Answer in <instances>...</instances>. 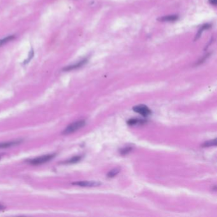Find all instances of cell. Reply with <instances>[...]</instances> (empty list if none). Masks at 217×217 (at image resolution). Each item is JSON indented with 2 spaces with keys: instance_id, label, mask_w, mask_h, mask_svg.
<instances>
[{
  "instance_id": "cell-3",
  "label": "cell",
  "mask_w": 217,
  "mask_h": 217,
  "mask_svg": "<svg viewBox=\"0 0 217 217\" xmlns=\"http://www.w3.org/2000/svg\"><path fill=\"white\" fill-rule=\"evenodd\" d=\"M134 112L141 115L143 117H147L152 113L150 108L144 104H139L132 108Z\"/></svg>"
},
{
  "instance_id": "cell-15",
  "label": "cell",
  "mask_w": 217,
  "mask_h": 217,
  "mask_svg": "<svg viewBox=\"0 0 217 217\" xmlns=\"http://www.w3.org/2000/svg\"><path fill=\"white\" fill-rule=\"evenodd\" d=\"M33 55H34V52H33V50H32V51L30 52L29 54V57H28V59L26 60V61H24V64H27V63H29V61H30V60H31V59L33 58Z\"/></svg>"
},
{
  "instance_id": "cell-5",
  "label": "cell",
  "mask_w": 217,
  "mask_h": 217,
  "mask_svg": "<svg viewBox=\"0 0 217 217\" xmlns=\"http://www.w3.org/2000/svg\"><path fill=\"white\" fill-rule=\"evenodd\" d=\"M87 61H88L87 59H83V60H82V61H79V62H78V63H75L74 64H72V65L64 67L63 69V71H71V70L80 68L82 67L83 65H85L87 63Z\"/></svg>"
},
{
  "instance_id": "cell-4",
  "label": "cell",
  "mask_w": 217,
  "mask_h": 217,
  "mask_svg": "<svg viewBox=\"0 0 217 217\" xmlns=\"http://www.w3.org/2000/svg\"><path fill=\"white\" fill-rule=\"evenodd\" d=\"M101 184L100 182L96 181H80V182H76L72 184L73 185H77L82 187H93L100 186Z\"/></svg>"
},
{
  "instance_id": "cell-14",
  "label": "cell",
  "mask_w": 217,
  "mask_h": 217,
  "mask_svg": "<svg viewBox=\"0 0 217 217\" xmlns=\"http://www.w3.org/2000/svg\"><path fill=\"white\" fill-rule=\"evenodd\" d=\"M132 150V147H127L124 148L120 150V153H121L122 155H127V153H129Z\"/></svg>"
},
{
  "instance_id": "cell-8",
  "label": "cell",
  "mask_w": 217,
  "mask_h": 217,
  "mask_svg": "<svg viewBox=\"0 0 217 217\" xmlns=\"http://www.w3.org/2000/svg\"><path fill=\"white\" fill-rule=\"evenodd\" d=\"M146 121L144 120L138 119V118H131L128 120L127 121V124L129 126H135L136 124H143L145 123Z\"/></svg>"
},
{
  "instance_id": "cell-12",
  "label": "cell",
  "mask_w": 217,
  "mask_h": 217,
  "mask_svg": "<svg viewBox=\"0 0 217 217\" xmlns=\"http://www.w3.org/2000/svg\"><path fill=\"white\" fill-rule=\"evenodd\" d=\"M211 146H216V139L207 141L202 144V147H210Z\"/></svg>"
},
{
  "instance_id": "cell-11",
  "label": "cell",
  "mask_w": 217,
  "mask_h": 217,
  "mask_svg": "<svg viewBox=\"0 0 217 217\" xmlns=\"http://www.w3.org/2000/svg\"><path fill=\"white\" fill-rule=\"evenodd\" d=\"M120 171V170L119 168H115L113 169L112 170L110 171L107 174V176L108 178H113L115 176H117Z\"/></svg>"
},
{
  "instance_id": "cell-13",
  "label": "cell",
  "mask_w": 217,
  "mask_h": 217,
  "mask_svg": "<svg viewBox=\"0 0 217 217\" xmlns=\"http://www.w3.org/2000/svg\"><path fill=\"white\" fill-rule=\"evenodd\" d=\"M211 27V26L210 24H205V25H203L201 28L198 31V33L196 34V39L195 40H197L200 37H201V33H202V31L204 30V29H208Z\"/></svg>"
},
{
  "instance_id": "cell-6",
  "label": "cell",
  "mask_w": 217,
  "mask_h": 217,
  "mask_svg": "<svg viewBox=\"0 0 217 217\" xmlns=\"http://www.w3.org/2000/svg\"><path fill=\"white\" fill-rule=\"evenodd\" d=\"M22 140H14L11 141H8V142H3L0 143V148H9L11 147L16 146L19 144L20 143H22Z\"/></svg>"
},
{
  "instance_id": "cell-9",
  "label": "cell",
  "mask_w": 217,
  "mask_h": 217,
  "mask_svg": "<svg viewBox=\"0 0 217 217\" xmlns=\"http://www.w3.org/2000/svg\"><path fill=\"white\" fill-rule=\"evenodd\" d=\"M15 38H16L15 35H9L7 37H5L2 39H0V47H2V46L5 45L6 43L14 40Z\"/></svg>"
},
{
  "instance_id": "cell-7",
  "label": "cell",
  "mask_w": 217,
  "mask_h": 217,
  "mask_svg": "<svg viewBox=\"0 0 217 217\" xmlns=\"http://www.w3.org/2000/svg\"><path fill=\"white\" fill-rule=\"evenodd\" d=\"M178 18L179 17L178 15H170L161 17L158 19V20L161 22H174L177 20Z\"/></svg>"
},
{
  "instance_id": "cell-1",
  "label": "cell",
  "mask_w": 217,
  "mask_h": 217,
  "mask_svg": "<svg viewBox=\"0 0 217 217\" xmlns=\"http://www.w3.org/2000/svg\"><path fill=\"white\" fill-rule=\"evenodd\" d=\"M86 125V121L84 120H80L78 121H76L73 123L69 124L66 128L63 131L62 134L64 135H68L69 134L73 133V132H76L77 131L79 130L80 129L82 128L83 127L85 126Z\"/></svg>"
},
{
  "instance_id": "cell-10",
  "label": "cell",
  "mask_w": 217,
  "mask_h": 217,
  "mask_svg": "<svg viewBox=\"0 0 217 217\" xmlns=\"http://www.w3.org/2000/svg\"><path fill=\"white\" fill-rule=\"evenodd\" d=\"M82 159V157L81 156H75L71 158L70 159L64 162H63V164H75L77 163L78 162H79L80 160Z\"/></svg>"
},
{
  "instance_id": "cell-17",
  "label": "cell",
  "mask_w": 217,
  "mask_h": 217,
  "mask_svg": "<svg viewBox=\"0 0 217 217\" xmlns=\"http://www.w3.org/2000/svg\"><path fill=\"white\" fill-rule=\"evenodd\" d=\"M5 209V206H3V205H2V204H0V210H4Z\"/></svg>"
},
{
  "instance_id": "cell-2",
  "label": "cell",
  "mask_w": 217,
  "mask_h": 217,
  "mask_svg": "<svg viewBox=\"0 0 217 217\" xmlns=\"http://www.w3.org/2000/svg\"><path fill=\"white\" fill-rule=\"evenodd\" d=\"M55 155H56L55 153L47 154V155L38 157H36L34 159H31V160L28 161V162L31 165H34V166L37 165H37L42 164H44L45 162H49V161H51L53 158H54Z\"/></svg>"
},
{
  "instance_id": "cell-16",
  "label": "cell",
  "mask_w": 217,
  "mask_h": 217,
  "mask_svg": "<svg viewBox=\"0 0 217 217\" xmlns=\"http://www.w3.org/2000/svg\"><path fill=\"white\" fill-rule=\"evenodd\" d=\"M209 2L213 5H216V3H217V0H209Z\"/></svg>"
}]
</instances>
